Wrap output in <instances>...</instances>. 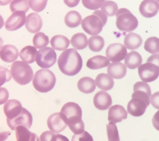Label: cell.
I'll list each match as a JSON object with an SVG mask.
<instances>
[{
	"mask_svg": "<svg viewBox=\"0 0 159 141\" xmlns=\"http://www.w3.org/2000/svg\"><path fill=\"white\" fill-rule=\"evenodd\" d=\"M29 1H12L10 5V10L13 13L16 11L26 13L29 11Z\"/></svg>",
	"mask_w": 159,
	"mask_h": 141,
	"instance_id": "cell-35",
	"label": "cell"
},
{
	"mask_svg": "<svg viewBox=\"0 0 159 141\" xmlns=\"http://www.w3.org/2000/svg\"><path fill=\"white\" fill-rule=\"evenodd\" d=\"M101 11L107 16H113L116 15L118 8L117 4L112 1H106L101 6Z\"/></svg>",
	"mask_w": 159,
	"mask_h": 141,
	"instance_id": "cell-36",
	"label": "cell"
},
{
	"mask_svg": "<svg viewBox=\"0 0 159 141\" xmlns=\"http://www.w3.org/2000/svg\"><path fill=\"white\" fill-rule=\"evenodd\" d=\"M1 68V85H2L7 82H9L11 79V77L12 75L10 73V72L6 68H3V67H0Z\"/></svg>",
	"mask_w": 159,
	"mask_h": 141,
	"instance_id": "cell-42",
	"label": "cell"
},
{
	"mask_svg": "<svg viewBox=\"0 0 159 141\" xmlns=\"http://www.w3.org/2000/svg\"><path fill=\"white\" fill-rule=\"evenodd\" d=\"M147 107L142 99L137 97L132 98L128 104L127 111L132 116L140 117L144 114Z\"/></svg>",
	"mask_w": 159,
	"mask_h": 141,
	"instance_id": "cell-14",
	"label": "cell"
},
{
	"mask_svg": "<svg viewBox=\"0 0 159 141\" xmlns=\"http://www.w3.org/2000/svg\"><path fill=\"white\" fill-rule=\"evenodd\" d=\"M32 83L37 91L46 93L54 89L56 83V78L54 73L50 70L40 69L34 76Z\"/></svg>",
	"mask_w": 159,
	"mask_h": 141,
	"instance_id": "cell-2",
	"label": "cell"
},
{
	"mask_svg": "<svg viewBox=\"0 0 159 141\" xmlns=\"http://www.w3.org/2000/svg\"><path fill=\"white\" fill-rule=\"evenodd\" d=\"M18 50L12 45H5L1 47L0 57L5 62L11 63L16 62L18 57Z\"/></svg>",
	"mask_w": 159,
	"mask_h": 141,
	"instance_id": "cell-20",
	"label": "cell"
},
{
	"mask_svg": "<svg viewBox=\"0 0 159 141\" xmlns=\"http://www.w3.org/2000/svg\"><path fill=\"white\" fill-rule=\"evenodd\" d=\"M49 43L48 36L42 32H39L33 38V44L36 48L42 49L45 48Z\"/></svg>",
	"mask_w": 159,
	"mask_h": 141,
	"instance_id": "cell-34",
	"label": "cell"
},
{
	"mask_svg": "<svg viewBox=\"0 0 159 141\" xmlns=\"http://www.w3.org/2000/svg\"><path fill=\"white\" fill-rule=\"evenodd\" d=\"M16 141H40L35 133L31 132L29 129L23 126H18L15 129Z\"/></svg>",
	"mask_w": 159,
	"mask_h": 141,
	"instance_id": "cell-23",
	"label": "cell"
},
{
	"mask_svg": "<svg viewBox=\"0 0 159 141\" xmlns=\"http://www.w3.org/2000/svg\"><path fill=\"white\" fill-rule=\"evenodd\" d=\"M110 65V60L102 55H96L93 57L89 59L87 63L86 66L91 70H98L102 68L108 67Z\"/></svg>",
	"mask_w": 159,
	"mask_h": 141,
	"instance_id": "cell-24",
	"label": "cell"
},
{
	"mask_svg": "<svg viewBox=\"0 0 159 141\" xmlns=\"http://www.w3.org/2000/svg\"><path fill=\"white\" fill-rule=\"evenodd\" d=\"M64 2L69 7H74L78 5L79 1H64Z\"/></svg>",
	"mask_w": 159,
	"mask_h": 141,
	"instance_id": "cell-47",
	"label": "cell"
},
{
	"mask_svg": "<svg viewBox=\"0 0 159 141\" xmlns=\"http://www.w3.org/2000/svg\"><path fill=\"white\" fill-rule=\"evenodd\" d=\"M96 87L95 80L89 77L81 78L77 82V88L83 93L91 94L93 92Z\"/></svg>",
	"mask_w": 159,
	"mask_h": 141,
	"instance_id": "cell-26",
	"label": "cell"
},
{
	"mask_svg": "<svg viewBox=\"0 0 159 141\" xmlns=\"http://www.w3.org/2000/svg\"><path fill=\"white\" fill-rule=\"evenodd\" d=\"M128 116V112L125 108L120 105L111 106L108 111V119L110 122L118 123L126 119Z\"/></svg>",
	"mask_w": 159,
	"mask_h": 141,
	"instance_id": "cell-18",
	"label": "cell"
},
{
	"mask_svg": "<svg viewBox=\"0 0 159 141\" xmlns=\"http://www.w3.org/2000/svg\"><path fill=\"white\" fill-rule=\"evenodd\" d=\"M25 13L21 11L14 12L5 22V28L8 31L13 32L18 30L26 23Z\"/></svg>",
	"mask_w": 159,
	"mask_h": 141,
	"instance_id": "cell-12",
	"label": "cell"
},
{
	"mask_svg": "<svg viewBox=\"0 0 159 141\" xmlns=\"http://www.w3.org/2000/svg\"><path fill=\"white\" fill-rule=\"evenodd\" d=\"M88 45L89 48L91 51L94 52H99L101 51L104 46V40L101 36H92L89 38Z\"/></svg>",
	"mask_w": 159,
	"mask_h": 141,
	"instance_id": "cell-32",
	"label": "cell"
},
{
	"mask_svg": "<svg viewBox=\"0 0 159 141\" xmlns=\"http://www.w3.org/2000/svg\"><path fill=\"white\" fill-rule=\"evenodd\" d=\"M107 72L111 77L121 79L126 74V67L121 62H113L108 66Z\"/></svg>",
	"mask_w": 159,
	"mask_h": 141,
	"instance_id": "cell-21",
	"label": "cell"
},
{
	"mask_svg": "<svg viewBox=\"0 0 159 141\" xmlns=\"http://www.w3.org/2000/svg\"><path fill=\"white\" fill-rule=\"evenodd\" d=\"M116 16V27L121 32H131L135 30L138 26L137 18L126 8L118 10Z\"/></svg>",
	"mask_w": 159,
	"mask_h": 141,
	"instance_id": "cell-4",
	"label": "cell"
},
{
	"mask_svg": "<svg viewBox=\"0 0 159 141\" xmlns=\"http://www.w3.org/2000/svg\"><path fill=\"white\" fill-rule=\"evenodd\" d=\"M93 15H96L98 16L103 22V24L104 25L106 24V23H107V20H108V16L107 15H106L103 11H102L101 10H96L95 11L93 12Z\"/></svg>",
	"mask_w": 159,
	"mask_h": 141,
	"instance_id": "cell-44",
	"label": "cell"
},
{
	"mask_svg": "<svg viewBox=\"0 0 159 141\" xmlns=\"http://www.w3.org/2000/svg\"><path fill=\"white\" fill-rule=\"evenodd\" d=\"M69 44V40L65 36L61 35L54 36L50 40V45L53 49L58 51H65Z\"/></svg>",
	"mask_w": 159,
	"mask_h": 141,
	"instance_id": "cell-29",
	"label": "cell"
},
{
	"mask_svg": "<svg viewBox=\"0 0 159 141\" xmlns=\"http://www.w3.org/2000/svg\"><path fill=\"white\" fill-rule=\"evenodd\" d=\"M142 63V57L139 53L132 51L128 53L125 59V65L129 69H135Z\"/></svg>",
	"mask_w": 159,
	"mask_h": 141,
	"instance_id": "cell-25",
	"label": "cell"
},
{
	"mask_svg": "<svg viewBox=\"0 0 159 141\" xmlns=\"http://www.w3.org/2000/svg\"><path fill=\"white\" fill-rule=\"evenodd\" d=\"M47 1H29V6L35 12H41L47 5Z\"/></svg>",
	"mask_w": 159,
	"mask_h": 141,
	"instance_id": "cell-38",
	"label": "cell"
},
{
	"mask_svg": "<svg viewBox=\"0 0 159 141\" xmlns=\"http://www.w3.org/2000/svg\"><path fill=\"white\" fill-rule=\"evenodd\" d=\"M70 43L75 49L83 50L88 46V40L85 34L77 33L72 37Z\"/></svg>",
	"mask_w": 159,
	"mask_h": 141,
	"instance_id": "cell-31",
	"label": "cell"
},
{
	"mask_svg": "<svg viewBox=\"0 0 159 141\" xmlns=\"http://www.w3.org/2000/svg\"><path fill=\"white\" fill-rule=\"evenodd\" d=\"M57 64L62 73L67 76H74L81 71L83 59L75 49L69 48L61 54Z\"/></svg>",
	"mask_w": 159,
	"mask_h": 141,
	"instance_id": "cell-1",
	"label": "cell"
},
{
	"mask_svg": "<svg viewBox=\"0 0 159 141\" xmlns=\"http://www.w3.org/2000/svg\"><path fill=\"white\" fill-rule=\"evenodd\" d=\"M151 99H150V102H151L152 105L153 107L156 108H158V92H156L150 96Z\"/></svg>",
	"mask_w": 159,
	"mask_h": 141,
	"instance_id": "cell-45",
	"label": "cell"
},
{
	"mask_svg": "<svg viewBox=\"0 0 159 141\" xmlns=\"http://www.w3.org/2000/svg\"><path fill=\"white\" fill-rule=\"evenodd\" d=\"M108 141H120L117 126L114 122H110L107 125Z\"/></svg>",
	"mask_w": 159,
	"mask_h": 141,
	"instance_id": "cell-37",
	"label": "cell"
},
{
	"mask_svg": "<svg viewBox=\"0 0 159 141\" xmlns=\"http://www.w3.org/2000/svg\"><path fill=\"white\" fill-rule=\"evenodd\" d=\"M142 43V37L135 33H129L124 38V46L126 48L134 50L139 48Z\"/></svg>",
	"mask_w": 159,
	"mask_h": 141,
	"instance_id": "cell-28",
	"label": "cell"
},
{
	"mask_svg": "<svg viewBox=\"0 0 159 141\" xmlns=\"http://www.w3.org/2000/svg\"><path fill=\"white\" fill-rule=\"evenodd\" d=\"M56 135L52 131H45L43 132L40 137V141H56Z\"/></svg>",
	"mask_w": 159,
	"mask_h": 141,
	"instance_id": "cell-41",
	"label": "cell"
},
{
	"mask_svg": "<svg viewBox=\"0 0 159 141\" xmlns=\"http://www.w3.org/2000/svg\"><path fill=\"white\" fill-rule=\"evenodd\" d=\"M126 55L127 50L126 47L118 43L110 44L106 50L107 58L113 62H119L124 60Z\"/></svg>",
	"mask_w": 159,
	"mask_h": 141,
	"instance_id": "cell-10",
	"label": "cell"
},
{
	"mask_svg": "<svg viewBox=\"0 0 159 141\" xmlns=\"http://www.w3.org/2000/svg\"><path fill=\"white\" fill-rule=\"evenodd\" d=\"M159 55L158 54H153L147 59L148 63L153 64L157 66H158L159 65Z\"/></svg>",
	"mask_w": 159,
	"mask_h": 141,
	"instance_id": "cell-46",
	"label": "cell"
},
{
	"mask_svg": "<svg viewBox=\"0 0 159 141\" xmlns=\"http://www.w3.org/2000/svg\"><path fill=\"white\" fill-rule=\"evenodd\" d=\"M11 73L14 80L21 86L29 83L34 77L31 67L22 61H16L13 63L11 65Z\"/></svg>",
	"mask_w": 159,
	"mask_h": 141,
	"instance_id": "cell-3",
	"label": "cell"
},
{
	"mask_svg": "<svg viewBox=\"0 0 159 141\" xmlns=\"http://www.w3.org/2000/svg\"><path fill=\"white\" fill-rule=\"evenodd\" d=\"M42 26V20L39 15L31 13L26 16L25 27L30 33H39Z\"/></svg>",
	"mask_w": 159,
	"mask_h": 141,
	"instance_id": "cell-19",
	"label": "cell"
},
{
	"mask_svg": "<svg viewBox=\"0 0 159 141\" xmlns=\"http://www.w3.org/2000/svg\"><path fill=\"white\" fill-rule=\"evenodd\" d=\"M57 60V54L50 47L40 49L36 55L37 64L43 69L48 68L54 65Z\"/></svg>",
	"mask_w": 159,
	"mask_h": 141,
	"instance_id": "cell-6",
	"label": "cell"
},
{
	"mask_svg": "<svg viewBox=\"0 0 159 141\" xmlns=\"http://www.w3.org/2000/svg\"><path fill=\"white\" fill-rule=\"evenodd\" d=\"M95 107L100 110L108 109L112 105V99L110 95L106 91L97 92L93 99Z\"/></svg>",
	"mask_w": 159,
	"mask_h": 141,
	"instance_id": "cell-16",
	"label": "cell"
},
{
	"mask_svg": "<svg viewBox=\"0 0 159 141\" xmlns=\"http://www.w3.org/2000/svg\"><path fill=\"white\" fill-rule=\"evenodd\" d=\"M144 49L150 53H157L159 51V39L155 37L148 38L145 42Z\"/></svg>",
	"mask_w": 159,
	"mask_h": 141,
	"instance_id": "cell-33",
	"label": "cell"
},
{
	"mask_svg": "<svg viewBox=\"0 0 159 141\" xmlns=\"http://www.w3.org/2000/svg\"><path fill=\"white\" fill-rule=\"evenodd\" d=\"M95 83L98 87L103 90L108 91L113 89L114 86V80L108 74L100 73L96 78Z\"/></svg>",
	"mask_w": 159,
	"mask_h": 141,
	"instance_id": "cell-22",
	"label": "cell"
},
{
	"mask_svg": "<svg viewBox=\"0 0 159 141\" xmlns=\"http://www.w3.org/2000/svg\"><path fill=\"white\" fill-rule=\"evenodd\" d=\"M71 141H94V140L91 135L84 130L80 134H74Z\"/></svg>",
	"mask_w": 159,
	"mask_h": 141,
	"instance_id": "cell-39",
	"label": "cell"
},
{
	"mask_svg": "<svg viewBox=\"0 0 159 141\" xmlns=\"http://www.w3.org/2000/svg\"><path fill=\"white\" fill-rule=\"evenodd\" d=\"M104 1H82L83 5L84 7L89 10H96L101 7L102 5L104 3Z\"/></svg>",
	"mask_w": 159,
	"mask_h": 141,
	"instance_id": "cell-40",
	"label": "cell"
},
{
	"mask_svg": "<svg viewBox=\"0 0 159 141\" xmlns=\"http://www.w3.org/2000/svg\"><path fill=\"white\" fill-rule=\"evenodd\" d=\"M159 10V4L157 1L147 0L143 1L139 7L140 14L145 18H152L155 16Z\"/></svg>",
	"mask_w": 159,
	"mask_h": 141,
	"instance_id": "cell-17",
	"label": "cell"
},
{
	"mask_svg": "<svg viewBox=\"0 0 159 141\" xmlns=\"http://www.w3.org/2000/svg\"><path fill=\"white\" fill-rule=\"evenodd\" d=\"M134 93L131 98H139L142 99L147 106L150 104V97L151 96V89L147 83L143 82H137L134 84Z\"/></svg>",
	"mask_w": 159,
	"mask_h": 141,
	"instance_id": "cell-13",
	"label": "cell"
},
{
	"mask_svg": "<svg viewBox=\"0 0 159 141\" xmlns=\"http://www.w3.org/2000/svg\"><path fill=\"white\" fill-rule=\"evenodd\" d=\"M56 141H69L67 137L66 136L61 135V134H57L56 135Z\"/></svg>",
	"mask_w": 159,
	"mask_h": 141,
	"instance_id": "cell-48",
	"label": "cell"
},
{
	"mask_svg": "<svg viewBox=\"0 0 159 141\" xmlns=\"http://www.w3.org/2000/svg\"><path fill=\"white\" fill-rule=\"evenodd\" d=\"M138 72L140 79L143 82H152L159 75V67L151 63H145L138 67Z\"/></svg>",
	"mask_w": 159,
	"mask_h": 141,
	"instance_id": "cell-9",
	"label": "cell"
},
{
	"mask_svg": "<svg viewBox=\"0 0 159 141\" xmlns=\"http://www.w3.org/2000/svg\"><path fill=\"white\" fill-rule=\"evenodd\" d=\"M82 17L79 12L76 11H69L64 17V22L66 26L69 28H75L81 24Z\"/></svg>",
	"mask_w": 159,
	"mask_h": 141,
	"instance_id": "cell-30",
	"label": "cell"
},
{
	"mask_svg": "<svg viewBox=\"0 0 159 141\" xmlns=\"http://www.w3.org/2000/svg\"><path fill=\"white\" fill-rule=\"evenodd\" d=\"M9 97V93L5 88L1 87L0 89V104L6 103Z\"/></svg>",
	"mask_w": 159,
	"mask_h": 141,
	"instance_id": "cell-43",
	"label": "cell"
},
{
	"mask_svg": "<svg viewBox=\"0 0 159 141\" xmlns=\"http://www.w3.org/2000/svg\"><path fill=\"white\" fill-rule=\"evenodd\" d=\"M81 26L84 31L88 34L96 36L101 33L104 25L102 21L98 16L91 15L82 20Z\"/></svg>",
	"mask_w": 159,
	"mask_h": 141,
	"instance_id": "cell-7",
	"label": "cell"
},
{
	"mask_svg": "<svg viewBox=\"0 0 159 141\" xmlns=\"http://www.w3.org/2000/svg\"><path fill=\"white\" fill-rule=\"evenodd\" d=\"M21 104L15 99L8 100L3 107V111L7 119H13L19 116L23 110Z\"/></svg>",
	"mask_w": 159,
	"mask_h": 141,
	"instance_id": "cell-15",
	"label": "cell"
},
{
	"mask_svg": "<svg viewBox=\"0 0 159 141\" xmlns=\"http://www.w3.org/2000/svg\"><path fill=\"white\" fill-rule=\"evenodd\" d=\"M37 53V48L33 46H26L20 52V57L26 64H32L36 60Z\"/></svg>",
	"mask_w": 159,
	"mask_h": 141,
	"instance_id": "cell-27",
	"label": "cell"
},
{
	"mask_svg": "<svg viewBox=\"0 0 159 141\" xmlns=\"http://www.w3.org/2000/svg\"><path fill=\"white\" fill-rule=\"evenodd\" d=\"M47 126L54 133H59L63 131L67 126L66 120L61 112L54 113L47 119Z\"/></svg>",
	"mask_w": 159,
	"mask_h": 141,
	"instance_id": "cell-11",
	"label": "cell"
},
{
	"mask_svg": "<svg viewBox=\"0 0 159 141\" xmlns=\"http://www.w3.org/2000/svg\"><path fill=\"white\" fill-rule=\"evenodd\" d=\"M7 122L8 127L12 130H15L18 126H23L27 129H30L32 125L33 118L30 112L23 108L19 116L13 119H7Z\"/></svg>",
	"mask_w": 159,
	"mask_h": 141,
	"instance_id": "cell-8",
	"label": "cell"
},
{
	"mask_svg": "<svg viewBox=\"0 0 159 141\" xmlns=\"http://www.w3.org/2000/svg\"><path fill=\"white\" fill-rule=\"evenodd\" d=\"M61 112L64 115L69 127L83 121L82 109L80 106L75 102L65 104L62 107Z\"/></svg>",
	"mask_w": 159,
	"mask_h": 141,
	"instance_id": "cell-5",
	"label": "cell"
}]
</instances>
